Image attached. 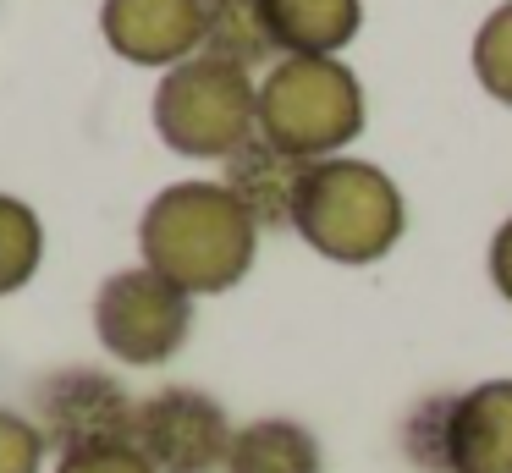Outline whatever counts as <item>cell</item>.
Segmentation results:
<instances>
[{
	"mask_svg": "<svg viewBox=\"0 0 512 473\" xmlns=\"http://www.w3.org/2000/svg\"><path fill=\"white\" fill-rule=\"evenodd\" d=\"M226 473H320V440L298 418H254L237 429Z\"/></svg>",
	"mask_w": 512,
	"mask_h": 473,
	"instance_id": "7c38bea8",
	"label": "cell"
},
{
	"mask_svg": "<svg viewBox=\"0 0 512 473\" xmlns=\"http://www.w3.org/2000/svg\"><path fill=\"white\" fill-rule=\"evenodd\" d=\"M149 121L160 143L182 160H232L259 132V77L210 61V55H193L160 72Z\"/></svg>",
	"mask_w": 512,
	"mask_h": 473,
	"instance_id": "277c9868",
	"label": "cell"
},
{
	"mask_svg": "<svg viewBox=\"0 0 512 473\" xmlns=\"http://www.w3.org/2000/svg\"><path fill=\"white\" fill-rule=\"evenodd\" d=\"M309 165L314 160H298V154L276 149L270 138L254 132L232 160H221V182H226V193L254 215L259 231H292L303 182H309Z\"/></svg>",
	"mask_w": 512,
	"mask_h": 473,
	"instance_id": "30bf717a",
	"label": "cell"
},
{
	"mask_svg": "<svg viewBox=\"0 0 512 473\" xmlns=\"http://www.w3.org/2000/svg\"><path fill=\"white\" fill-rule=\"evenodd\" d=\"M402 457L419 473H512V380L424 396L402 418Z\"/></svg>",
	"mask_w": 512,
	"mask_h": 473,
	"instance_id": "5b68a950",
	"label": "cell"
},
{
	"mask_svg": "<svg viewBox=\"0 0 512 473\" xmlns=\"http://www.w3.org/2000/svg\"><path fill=\"white\" fill-rule=\"evenodd\" d=\"M45 259V220L28 198L0 193V297L23 292Z\"/></svg>",
	"mask_w": 512,
	"mask_h": 473,
	"instance_id": "5bb4252c",
	"label": "cell"
},
{
	"mask_svg": "<svg viewBox=\"0 0 512 473\" xmlns=\"http://www.w3.org/2000/svg\"><path fill=\"white\" fill-rule=\"evenodd\" d=\"M237 424L199 385H160L138 396L133 446L155 462V473H226Z\"/></svg>",
	"mask_w": 512,
	"mask_h": 473,
	"instance_id": "ba28073f",
	"label": "cell"
},
{
	"mask_svg": "<svg viewBox=\"0 0 512 473\" xmlns=\"http://www.w3.org/2000/svg\"><path fill=\"white\" fill-rule=\"evenodd\" d=\"M474 77L496 105H512V0H501L474 33Z\"/></svg>",
	"mask_w": 512,
	"mask_h": 473,
	"instance_id": "9a60e30c",
	"label": "cell"
},
{
	"mask_svg": "<svg viewBox=\"0 0 512 473\" xmlns=\"http://www.w3.org/2000/svg\"><path fill=\"white\" fill-rule=\"evenodd\" d=\"M485 270H490V286H496V297H501V303H512V215L501 220L496 237H490Z\"/></svg>",
	"mask_w": 512,
	"mask_h": 473,
	"instance_id": "ac0fdd59",
	"label": "cell"
},
{
	"mask_svg": "<svg viewBox=\"0 0 512 473\" xmlns=\"http://www.w3.org/2000/svg\"><path fill=\"white\" fill-rule=\"evenodd\" d=\"M276 55H342L364 28V0H254Z\"/></svg>",
	"mask_w": 512,
	"mask_h": 473,
	"instance_id": "8fae6325",
	"label": "cell"
},
{
	"mask_svg": "<svg viewBox=\"0 0 512 473\" xmlns=\"http://www.w3.org/2000/svg\"><path fill=\"white\" fill-rule=\"evenodd\" d=\"M56 473H155V462L133 440H111V446H83L56 457Z\"/></svg>",
	"mask_w": 512,
	"mask_h": 473,
	"instance_id": "e0dca14e",
	"label": "cell"
},
{
	"mask_svg": "<svg viewBox=\"0 0 512 473\" xmlns=\"http://www.w3.org/2000/svg\"><path fill=\"white\" fill-rule=\"evenodd\" d=\"M364 83L342 55H281L259 77V138L298 160H331L364 132Z\"/></svg>",
	"mask_w": 512,
	"mask_h": 473,
	"instance_id": "3957f363",
	"label": "cell"
},
{
	"mask_svg": "<svg viewBox=\"0 0 512 473\" xmlns=\"http://www.w3.org/2000/svg\"><path fill=\"white\" fill-rule=\"evenodd\" d=\"M45 457H50V440L34 424V413L0 402V473H39Z\"/></svg>",
	"mask_w": 512,
	"mask_h": 473,
	"instance_id": "2e32d148",
	"label": "cell"
},
{
	"mask_svg": "<svg viewBox=\"0 0 512 473\" xmlns=\"http://www.w3.org/2000/svg\"><path fill=\"white\" fill-rule=\"evenodd\" d=\"M138 253L155 275L182 286L188 297H221L248 281L259 253V226L226 182H171L144 204L138 220Z\"/></svg>",
	"mask_w": 512,
	"mask_h": 473,
	"instance_id": "6da1fadb",
	"label": "cell"
},
{
	"mask_svg": "<svg viewBox=\"0 0 512 473\" xmlns=\"http://www.w3.org/2000/svg\"><path fill=\"white\" fill-rule=\"evenodd\" d=\"M303 242L331 264H380L408 231V204L391 171L353 154H331V160L309 165V182L298 198V220H292Z\"/></svg>",
	"mask_w": 512,
	"mask_h": 473,
	"instance_id": "7a4b0ae2",
	"label": "cell"
},
{
	"mask_svg": "<svg viewBox=\"0 0 512 473\" xmlns=\"http://www.w3.org/2000/svg\"><path fill=\"white\" fill-rule=\"evenodd\" d=\"M94 336L127 369H155L177 358L193 336V297L149 264L116 270L94 292Z\"/></svg>",
	"mask_w": 512,
	"mask_h": 473,
	"instance_id": "8992f818",
	"label": "cell"
},
{
	"mask_svg": "<svg viewBox=\"0 0 512 473\" xmlns=\"http://www.w3.org/2000/svg\"><path fill=\"white\" fill-rule=\"evenodd\" d=\"M28 413L45 429L50 451L67 457L83 446H111V440H133L138 396L100 363H67L50 369L28 396Z\"/></svg>",
	"mask_w": 512,
	"mask_h": 473,
	"instance_id": "52a82bcc",
	"label": "cell"
},
{
	"mask_svg": "<svg viewBox=\"0 0 512 473\" xmlns=\"http://www.w3.org/2000/svg\"><path fill=\"white\" fill-rule=\"evenodd\" d=\"M199 55L226 61V66H237V72H259V77L281 61L254 0H210V11H204V50Z\"/></svg>",
	"mask_w": 512,
	"mask_h": 473,
	"instance_id": "4fadbf2b",
	"label": "cell"
},
{
	"mask_svg": "<svg viewBox=\"0 0 512 473\" xmlns=\"http://www.w3.org/2000/svg\"><path fill=\"white\" fill-rule=\"evenodd\" d=\"M210 0H100V33L122 61L171 72L204 50Z\"/></svg>",
	"mask_w": 512,
	"mask_h": 473,
	"instance_id": "9c48e42d",
	"label": "cell"
}]
</instances>
